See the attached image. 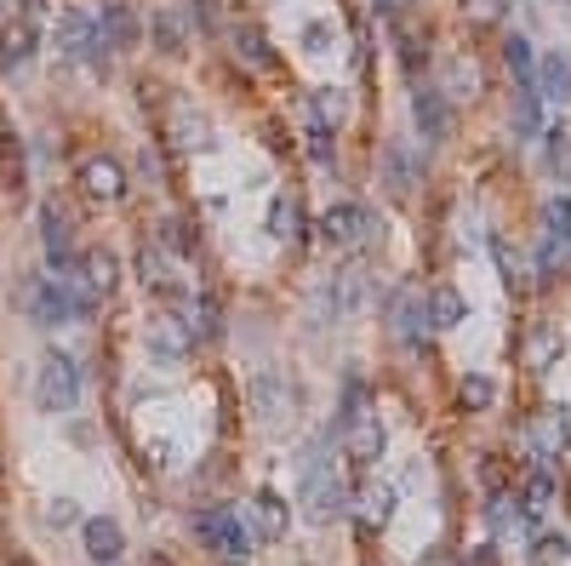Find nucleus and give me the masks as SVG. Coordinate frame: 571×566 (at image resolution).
Returning a JSON list of instances; mask_svg holds the SVG:
<instances>
[{
	"instance_id": "ea45409f",
	"label": "nucleus",
	"mask_w": 571,
	"mask_h": 566,
	"mask_svg": "<svg viewBox=\"0 0 571 566\" xmlns=\"http://www.w3.org/2000/svg\"><path fill=\"white\" fill-rule=\"evenodd\" d=\"M155 41H160V52H183V23L172 12H160L155 18Z\"/></svg>"
},
{
	"instance_id": "c9c22d12",
	"label": "nucleus",
	"mask_w": 571,
	"mask_h": 566,
	"mask_svg": "<svg viewBox=\"0 0 571 566\" xmlns=\"http://www.w3.org/2000/svg\"><path fill=\"white\" fill-rule=\"evenodd\" d=\"M309 104H315V120H320V126H338V120H343V109H349V97H343L338 86H320V92L309 97Z\"/></svg>"
},
{
	"instance_id": "4be33fe9",
	"label": "nucleus",
	"mask_w": 571,
	"mask_h": 566,
	"mask_svg": "<svg viewBox=\"0 0 571 566\" xmlns=\"http://www.w3.org/2000/svg\"><path fill=\"white\" fill-rule=\"evenodd\" d=\"M560 360H565V338H560V326L537 321V326L526 332V366H531V373H554Z\"/></svg>"
},
{
	"instance_id": "bb28decb",
	"label": "nucleus",
	"mask_w": 571,
	"mask_h": 566,
	"mask_svg": "<svg viewBox=\"0 0 571 566\" xmlns=\"http://www.w3.org/2000/svg\"><path fill=\"white\" fill-rule=\"evenodd\" d=\"M252 532H257V538H268V544L286 538V504H281L275 492H257L252 497Z\"/></svg>"
},
{
	"instance_id": "c85d7f7f",
	"label": "nucleus",
	"mask_w": 571,
	"mask_h": 566,
	"mask_svg": "<svg viewBox=\"0 0 571 566\" xmlns=\"http://www.w3.org/2000/svg\"><path fill=\"white\" fill-rule=\"evenodd\" d=\"M441 92H446V97H480V63H468V57H446Z\"/></svg>"
},
{
	"instance_id": "473e14b6",
	"label": "nucleus",
	"mask_w": 571,
	"mask_h": 566,
	"mask_svg": "<svg viewBox=\"0 0 571 566\" xmlns=\"http://www.w3.org/2000/svg\"><path fill=\"white\" fill-rule=\"evenodd\" d=\"M531 566H571V538L565 532H543L531 544Z\"/></svg>"
},
{
	"instance_id": "7ed1b4c3",
	"label": "nucleus",
	"mask_w": 571,
	"mask_h": 566,
	"mask_svg": "<svg viewBox=\"0 0 571 566\" xmlns=\"http://www.w3.org/2000/svg\"><path fill=\"white\" fill-rule=\"evenodd\" d=\"M86 310H92V297L81 286H70V275H52V281H41L29 292L35 326H75V321H86Z\"/></svg>"
},
{
	"instance_id": "8fccbe9b",
	"label": "nucleus",
	"mask_w": 571,
	"mask_h": 566,
	"mask_svg": "<svg viewBox=\"0 0 571 566\" xmlns=\"http://www.w3.org/2000/svg\"><path fill=\"white\" fill-rule=\"evenodd\" d=\"M223 566H246V560H223Z\"/></svg>"
},
{
	"instance_id": "72a5a7b5",
	"label": "nucleus",
	"mask_w": 571,
	"mask_h": 566,
	"mask_svg": "<svg viewBox=\"0 0 571 566\" xmlns=\"http://www.w3.org/2000/svg\"><path fill=\"white\" fill-rule=\"evenodd\" d=\"M234 52H241L252 70H275V52H268V41L257 35V29H234Z\"/></svg>"
},
{
	"instance_id": "dca6fc26",
	"label": "nucleus",
	"mask_w": 571,
	"mask_h": 566,
	"mask_svg": "<svg viewBox=\"0 0 571 566\" xmlns=\"http://www.w3.org/2000/svg\"><path fill=\"white\" fill-rule=\"evenodd\" d=\"M389 326H394V338H400V344H417L423 332H429L423 292H417V286H400V292L389 297Z\"/></svg>"
},
{
	"instance_id": "a878e982",
	"label": "nucleus",
	"mask_w": 571,
	"mask_h": 566,
	"mask_svg": "<svg viewBox=\"0 0 571 566\" xmlns=\"http://www.w3.org/2000/svg\"><path fill=\"white\" fill-rule=\"evenodd\" d=\"M138 281L155 286V292H183V281H178V270H172V258H166L160 247H144V252H138Z\"/></svg>"
},
{
	"instance_id": "f3484780",
	"label": "nucleus",
	"mask_w": 571,
	"mask_h": 566,
	"mask_svg": "<svg viewBox=\"0 0 571 566\" xmlns=\"http://www.w3.org/2000/svg\"><path fill=\"white\" fill-rule=\"evenodd\" d=\"M509 132H515V144H537V132H543V97H537V86H531V81H515Z\"/></svg>"
},
{
	"instance_id": "7c9ffc66",
	"label": "nucleus",
	"mask_w": 571,
	"mask_h": 566,
	"mask_svg": "<svg viewBox=\"0 0 571 566\" xmlns=\"http://www.w3.org/2000/svg\"><path fill=\"white\" fill-rule=\"evenodd\" d=\"M297 223H304L297 201H292V195H275V201H268V235H275V241H297Z\"/></svg>"
},
{
	"instance_id": "58836bf2",
	"label": "nucleus",
	"mask_w": 571,
	"mask_h": 566,
	"mask_svg": "<svg viewBox=\"0 0 571 566\" xmlns=\"http://www.w3.org/2000/svg\"><path fill=\"white\" fill-rule=\"evenodd\" d=\"M503 12H509V0H463L468 23H503Z\"/></svg>"
},
{
	"instance_id": "49530a36",
	"label": "nucleus",
	"mask_w": 571,
	"mask_h": 566,
	"mask_svg": "<svg viewBox=\"0 0 571 566\" xmlns=\"http://www.w3.org/2000/svg\"><path fill=\"white\" fill-rule=\"evenodd\" d=\"M463 566H497V555H491V544H486V549H480L475 560H463Z\"/></svg>"
},
{
	"instance_id": "f03ea898",
	"label": "nucleus",
	"mask_w": 571,
	"mask_h": 566,
	"mask_svg": "<svg viewBox=\"0 0 571 566\" xmlns=\"http://www.w3.org/2000/svg\"><path fill=\"white\" fill-rule=\"evenodd\" d=\"M81 389H86L81 360H70V355H46L41 360V378H35V407L41 412H52V418L75 412L81 407Z\"/></svg>"
},
{
	"instance_id": "4468645a",
	"label": "nucleus",
	"mask_w": 571,
	"mask_h": 566,
	"mask_svg": "<svg viewBox=\"0 0 571 566\" xmlns=\"http://www.w3.org/2000/svg\"><path fill=\"white\" fill-rule=\"evenodd\" d=\"M97 35H104L109 52H126V46H138L144 23H138V12H131L126 0H104V12H97Z\"/></svg>"
},
{
	"instance_id": "20e7f679",
	"label": "nucleus",
	"mask_w": 571,
	"mask_h": 566,
	"mask_svg": "<svg viewBox=\"0 0 571 566\" xmlns=\"http://www.w3.org/2000/svg\"><path fill=\"white\" fill-rule=\"evenodd\" d=\"M194 532H200V538H207L223 560H246V555H252V544H257V532L241 521V510H229V504L200 510V515H194Z\"/></svg>"
},
{
	"instance_id": "9d476101",
	"label": "nucleus",
	"mask_w": 571,
	"mask_h": 566,
	"mask_svg": "<svg viewBox=\"0 0 571 566\" xmlns=\"http://www.w3.org/2000/svg\"><path fill=\"white\" fill-rule=\"evenodd\" d=\"M41 247H46V263L57 275H75V229H70V212L57 201L41 207Z\"/></svg>"
},
{
	"instance_id": "9b49d317",
	"label": "nucleus",
	"mask_w": 571,
	"mask_h": 566,
	"mask_svg": "<svg viewBox=\"0 0 571 566\" xmlns=\"http://www.w3.org/2000/svg\"><path fill=\"white\" fill-rule=\"evenodd\" d=\"M378 166H383L389 195H412V189L423 184V155H417L406 138H389V144H383V155H378Z\"/></svg>"
},
{
	"instance_id": "b1692460",
	"label": "nucleus",
	"mask_w": 571,
	"mask_h": 566,
	"mask_svg": "<svg viewBox=\"0 0 571 566\" xmlns=\"http://www.w3.org/2000/svg\"><path fill=\"white\" fill-rule=\"evenodd\" d=\"M35 46H41V35H35L29 18H12L7 29H0V63H7V70H23V63L35 57Z\"/></svg>"
},
{
	"instance_id": "c756f323",
	"label": "nucleus",
	"mask_w": 571,
	"mask_h": 566,
	"mask_svg": "<svg viewBox=\"0 0 571 566\" xmlns=\"http://www.w3.org/2000/svg\"><path fill=\"white\" fill-rule=\"evenodd\" d=\"M503 63H509V75L515 81H531L537 75V46H531V35H503Z\"/></svg>"
},
{
	"instance_id": "2f4dec72",
	"label": "nucleus",
	"mask_w": 571,
	"mask_h": 566,
	"mask_svg": "<svg viewBox=\"0 0 571 566\" xmlns=\"http://www.w3.org/2000/svg\"><path fill=\"white\" fill-rule=\"evenodd\" d=\"M457 401H463L468 412H491V407H497V384H491L486 373H468V378L457 384Z\"/></svg>"
},
{
	"instance_id": "09e8293b",
	"label": "nucleus",
	"mask_w": 571,
	"mask_h": 566,
	"mask_svg": "<svg viewBox=\"0 0 571 566\" xmlns=\"http://www.w3.org/2000/svg\"><path fill=\"white\" fill-rule=\"evenodd\" d=\"M417 566H452V560H446V555H423Z\"/></svg>"
},
{
	"instance_id": "f704fd0d",
	"label": "nucleus",
	"mask_w": 571,
	"mask_h": 566,
	"mask_svg": "<svg viewBox=\"0 0 571 566\" xmlns=\"http://www.w3.org/2000/svg\"><path fill=\"white\" fill-rule=\"evenodd\" d=\"M543 223H549V229H543V235H549V241H560V247H571V195H554V201L543 207Z\"/></svg>"
},
{
	"instance_id": "39448f33",
	"label": "nucleus",
	"mask_w": 571,
	"mask_h": 566,
	"mask_svg": "<svg viewBox=\"0 0 571 566\" xmlns=\"http://www.w3.org/2000/svg\"><path fill=\"white\" fill-rule=\"evenodd\" d=\"M526 447H531L537 463H560L565 447H571V412H565L560 401L537 407V412L526 418Z\"/></svg>"
},
{
	"instance_id": "a19ab883",
	"label": "nucleus",
	"mask_w": 571,
	"mask_h": 566,
	"mask_svg": "<svg viewBox=\"0 0 571 566\" xmlns=\"http://www.w3.org/2000/svg\"><path fill=\"white\" fill-rule=\"evenodd\" d=\"M160 247H166V252H189V247H194V235H189V229H183L178 218H166V223H160Z\"/></svg>"
},
{
	"instance_id": "79ce46f5",
	"label": "nucleus",
	"mask_w": 571,
	"mask_h": 566,
	"mask_svg": "<svg viewBox=\"0 0 571 566\" xmlns=\"http://www.w3.org/2000/svg\"><path fill=\"white\" fill-rule=\"evenodd\" d=\"M491 258H497V270H503V281L515 286V281H520V258H515V247H509V241L497 235V241H491Z\"/></svg>"
},
{
	"instance_id": "412c9836",
	"label": "nucleus",
	"mask_w": 571,
	"mask_h": 566,
	"mask_svg": "<svg viewBox=\"0 0 571 566\" xmlns=\"http://www.w3.org/2000/svg\"><path fill=\"white\" fill-rule=\"evenodd\" d=\"M423 315H429V332H452V326L468 321V304H463L457 286H429L423 292Z\"/></svg>"
},
{
	"instance_id": "423d86ee",
	"label": "nucleus",
	"mask_w": 571,
	"mask_h": 566,
	"mask_svg": "<svg viewBox=\"0 0 571 566\" xmlns=\"http://www.w3.org/2000/svg\"><path fill=\"white\" fill-rule=\"evenodd\" d=\"M57 52L70 57V63H86V70H104V35H97V18L86 12H57Z\"/></svg>"
},
{
	"instance_id": "0eeeda50",
	"label": "nucleus",
	"mask_w": 571,
	"mask_h": 566,
	"mask_svg": "<svg viewBox=\"0 0 571 566\" xmlns=\"http://www.w3.org/2000/svg\"><path fill=\"white\" fill-rule=\"evenodd\" d=\"M320 235H326V247H372L378 241V218L360 201H338V207H326Z\"/></svg>"
},
{
	"instance_id": "aec40b11",
	"label": "nucleus",
	"mask_w": 571,
	"mask_h": 566,
	"mask_svg": "<svg viewBox=\"0 0 571 566\" xmlns=\"http://www.w3.org/2000/svg\"><path fill=\"white\" fill-rule=\"evenodd\" d=\"M115 281H120V258H115L109 247L81 252V292H86V297H109Z\"/></svg>"
},
{
	"instance_id": "cd10ccee",
	"label": "nucleus",
	"mask_w": 571,
	"mask_h": 566,
	"mask_svg": "<svg viewBox=\"0 0 571 566\" xmlns=\"http://www.w3.org/2000/svg\"><path fill=\"white\" fill-rule=\"evenodd\" d=\"M355 510H360V521L366 526H389L394 521V486H383V481H372L360 497H355Z\"/></svg>"
},
{
	"instance_id": "5701e85b",
	"label": "nucleus",
	"mask_w": 571,
	"mask_h": 566,
	"mask_svg": "<svg viewBox=\"0 0 571 566\" xmlns=\"http://www.w3.org/2000/svg\"><path fill=\"white\" fill-rule=\"evenodd\" d=\"M366 297H372L366 275H360V270H343V275H331V286H326V310L343 321V315H360V310H366Z\"/></svg>"
},
{
	"instance_id": "ddd939ff",
	"label": "nucleus",
	"mask_w": 571,
	"mask_h": 566,
	"mask_svg": "<svg viewBox=\"0 0 571 566\" xmlns=\"http://www.w3.org/2000/svg\"><path fill=\"white\" fill-rule=\"evenodd\" d=\"M81 189L92 195V201H120L126 195V166L115 155H86L81 160Z\"/></svg>"
},
{
	"instance_id": "393cba45",
	"label": "nucleus",
	"mask_w": 571,
	"mask_h": 566,
	"mask_svg": "<svg viewBox=\"0 0 571 566\" xmlns=\"http://www.w3.org/2000/svg\"><path fill=\"white\" fill-rule=\"evenodd\" d=\"M554 497H560V486H554V475H549V463H537V470L520 481V497H515V504L526 510V521H537V515L554 504Z\"/></svg>"
},
{
	"instance_id": "de8ad7c7",
	"label": "nucleus",
	"mask_w": 571,
	"mask_h": 566,
	"mask_svg": "<svg viewBox=\"0 0 571 566\" xmlns=\"http://www.w3.org/2000/svg\"><path fill=\"white\" fill-rule=\"evenodd\" d=\"M372 7H378V12H400V7H406V0H372Z\"/></svg>"
},
{
	"instance_id": "6ab92c4d",
	"label": "nucleus",
	"mask_w": 571,
	"mask_h": 566,
	"mask_svg": "<svg viewBox=\"0 0 571 566\" xmlns=\"http://www.w3.org/2000/svg\"><path fill=\"white\" fill-rule=\"evenodd\" d=\"M292 401H297V395H292V384H286L281 373H257V378H252V412H257L263 423H281Z\"/></svg>"
},
{
	"instance_id": "c03bdc74",
	"label": "nucleus",
	"mask_w": 571,
	"mask_h": 566,
	"mask_svg": "<svg viewBox=\"0 0 571 566\" xmlns=\"http://www.w3.org/2000/svg\"><path fill=\"white\" fill-rule=\"evenodd\" d=\"M194 315H200V332H207V338H218V304H212V297H200V304H194Z\"/></svg>"
},
{
	"instance_id": "2eb2a0df",
	"label": "nucleus",
	"mask_w": 571,
	"mask_h": 566,
	"mask_svg": "<svg viewBox=\"0 0 571 566\" xmlns=\"http://www.w3.org/2000/svg\"><path fill=\"white\" fill-rule=\"evenodd\" d=\"M81 538H86V555H92V566H115V560L126 555V532H120V521H109V515H92V521H81Z\"/></svg>"
},
{
	"instance_id": "6e6552de",
	"label": "nucleus",
	"mask_w": 571,
	"mask_h": 566,
	"mask_svg": "<svg viewBox=\"0 0 571 566\" xmlns=\"http://www.w3.org/2000/svg\"><path fill=\"white\" fill-rule=\"evenodd\" d=\"M144 344H149L155 360H183L194 349V326L183 315H172V310H160V315L144 321Z\"/></svg>"
},
{
	"instance_id": "e433bc0d",
	"label": "nucleus",
	"mask_w": 571,
	"mask_h": 566,
	"mask_svg": "<svg viewBox=\"0 0 571 566\" xmlns=\"http://www.w3.org/2000/svg\"><path fill=\"white\" fill-rule=\"evenodd\" d=\"M537 138H543V155H549V172H560V166L571 160V132H565V126H543V132H537Z\"/></svg>"
},
{
	"instance_id": "4c0bfd02",
	"label": "nucleus",
	"mask_w": 571,
	"mask_h": 566,
	"mask_svg": "<svg viewBox=\"0 0 571 566\" xmlns=\"http://www.w3.org/2000/svg\"><path fill=\"white\" fill-rule=\"evenodd\" d=\"M331 46H338V29L320 23V18H315V23H304V52H309V57H326Z\"/></svg>"
},
{
	"instance_id": "37998d69",
	"label": "nucleus",
	"mask_w": 571,
	"mask_h": 566,
	"mask_svg": "<svg viewBox=\"0 0 571 566\" xmlns=\"http://www.w3.org/2000/svg\"><path fill=\"white\" fill-rule=\"evenodd\" d=\"M81 521V510H75V497H52V504H46V526H75Z\"/></svg>"
},
{
	"instance_id": "1a4fd4ad",
	"label": "nucleus",
	"mask_w": 571,
	"mask_h": 566,
	"mask_svg": "<svg viewBox=\"0 0 571 566\" xmlns=\"http://www.w3.org/2000/svg\"><path fill=\"white\" fill-rule=\"evenodd\" d=\"M412 126L423 144H446L452 138V97L441 86H417L412 92Z\"/></svg>"
},
{
	"instance_id": "f257e3e1",
	"label": "nucleus",
	"mask_w": 571,
	"mask_h": 566,
	"mask_svg": "<svg viewBox=\"0 0 571 566\" xmlns=\"http://www.w3.org/2000/svg\"><path fill=\"white\" fill-rule=\"evenodd\" d=\"M297 504H304V521L331 526V521L349 515V486H343V475L331 470V463H309L304 486H297Z\"/></svg>"
},
{
	"instance_id": "a211bd4d",
	"label": "nucleus",
	"mask_w": 571,
	"mask_h": 566,
	"mask_svg": "<svg viewBox=\"0 0 571 566\" xmlns=\"http://www.w3.org/2000/svg\"><path fill=\"white\" fill-rule=\"evenodd\" d=\"M531 86H537L543 104H571V57L565 52H543V57H537Z\"/></svg>"
},
{
	"instance_id": "f8f14e48",
	"label": "nucleus",
	"mask_w": 571,
	"mask_h": 566,
	"mask_svg": "<svg viewBox=\"0 0 571 566\" xmlns=\"http://www.w3.org/2000/svg\"><path fill=\"white\" fill-rule=\"evenodd\" d=\"M338 436H343V447H349V458H355V463H378V458H383V447H389V429H383L378 407H366L355 423H343V429H338Z\"/></svg>"
},
{
	"instance_id": "a18cd8bd",
	"label": "nucleus",
	"mask_w": 571,
	"mask_h": 566,
	"mask_svg": "<svg viewBox=\"0 0 571 566\" xmlns=\"http://www.w3.org/2000/svg\"><path fill=\"white\" fill-rule=\"evenodd\" d=\"M309 155H315L320 166L331 160V132H326V126H315V132H309Z\"/></svg>"
}]
</instances>
